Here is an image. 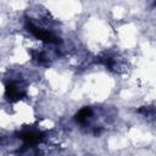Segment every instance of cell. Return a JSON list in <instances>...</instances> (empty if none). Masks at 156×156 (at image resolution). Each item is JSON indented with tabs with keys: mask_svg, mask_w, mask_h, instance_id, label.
Instances as JSON below:
<instances>
[{
	"mask_svg": "<svg viewBox=\"0 0 156 156\" xmlns=\"http://www.w3.org/2000/svg\"><path fill=\"white\" fill-rule=\"evenodd\" d=\"M112 119L113 116L107 112V108H94L91 106H84L74 115L77 124L95 136L104 132V123H110Z\"/></svg>",
	"mask_w": 156,
	"mask_h": 156,
	"instance_id": "obj_1",
	"label": "cell"
},
{
	"mask_svg": "<svg viewBox=\"0 0 156 156\" xmlns=\"http://www.w3.org/2000/svg\"><path fill=\"white\" fill-rule=\"evenodd\" d=\"M26 29L37 39L46 43V44H58L61 43V38L51 29H48L43 26L35 23L32 18H26Z\"/></svg>",
	"mask_w": 156,
	"mask_h": 156,
	"instance_id": "obj_2",
	"label": "cell"
},
{
	"mask_svg": "<svg viewBox=\"0 0 156 156\" xmlns=\"http://www.w3.org/2000/svg\"><path fill=\"white\" fill-rule=\"evenodd\" d=\"M26 83L21 78H10L5 85V98L10 102L18 101L26 96Z\"/></svg>",
	"mask_w": 156,
	"mask_h": 156,
	"instance_id": "obj_3",
	"label": "cell"
},
{
	"mask_svg": "<svg viewBox=\"0 0 156 156\" xmlns=\"http://www.w3.org/2000/svg\"><path fill=\"white\" fill-rule=\"evenodd\" d=\"M138 112L141 113L144 117L150 118V119H154V117H155V108L152 106H144V107L139 108Z\"/></svg>",
	"mask_w": 156,
	"mask_h": 156,
	"instance_id": "obj_4",
	"label": "cell"
}]
</instances>
